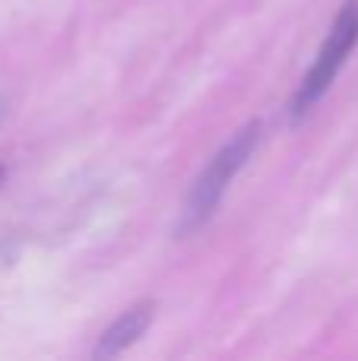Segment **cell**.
<instances>
[{"instance_id":"obj_1","label":"cell","mask_w":358,"mask_h":361,"mask_svg":"<svg viewBox=\"0 0 358 361\" xmlns=\"http://www.w3.org/2000/svg\"><path fill=\"white\" fill-rule=\"evenodd\" d=\"M257 143H260V121H251V124H245L216 152L213 162L203 169V175L197 178V184L190 187V193H187V203H184V212H181V225H178L181 235L206 225V219L216 212L219 200L226 197L228 184H232L235 175L247 165V159L254 156Z\"/></svg>"},{"instance_id":"obj_2","label":"cell","mask_w":358,"mask_h":361,"mask_svg":"<svg viewBox=\"0 0 358 361\" xmlns=\"http://www.w3.org/2000/svg\"><path fill=\"white\" fill-rule=\"evenodd\" d=\"M355 44H358V0H346L342 10L336 13L333 25H330L327 42L317 51L314 67L304 73L302 86H298L295 99H292V118L295 121L304 118V114L323 99V92L333 86L336 73L342 70V63L352 54Z\"/></svg>"},{"instance_id":"obj_3","label":"cell","mask_w":358,"mask_h":361,"mask_svg":"<svg viewBox=\"0 0 358 361\" xmlns=\"http://www.w3.org/2000/svg\"><path fill=\"white\" fill-rule=\"evenodd\" d=\"M152 314H156V305H149V301L133 305L130 311H124L105 330L99 349H95V358H114V355H121L124 349H130V345L146 333V326L152 324Z\"/></svg>"},{"instance_id":"obj_4","label":"cell","mask_w":358,"mask_h":361,"mask_svg":"<svg viewBox=\"0 0 358 361\" xmlns=\"http://www.w3.org/2000/svg\"><path fill=\"white\" fill-rule=\"evenodd\" d=\"M0 180H4V169H0Z\"/></svg>"}]
</instances>
